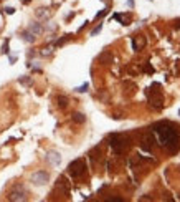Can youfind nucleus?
<instances>
[{"label": "nucleus", "mask_w": 180, "mask_h": 202, "mask_svg": "<svg viewBox=\"0 0 180 202\" xmlns=\"http://www.w3.org/2000/svg\"><path fill=\"white\" fill-rule=\"evenodd\" d=\"M154 133L157 134L159 143L169 152H177L180 149V128L170 121H159L154 124Z\"/></svg>", "instance_id": "1"}, {"label": "nucleus", "mask_w": 180, "mask_h": 202, "mask_svg": "<svg viewBox=\"0 0 180 202\" xmlns=\"http://www.w3.org/2000/svg\"><path fill=\"white\" fill-rule=\"evenodd\" d=\"M86 172V161L84 159H75L73 163H69L68 166V174L73 177V179H79Z\"/></svg>", "instance_id": "2"}, {"label": "nucleus", "mask_w": 180, "mask_h": 202, "mask_svg": "<svg viewBox=\"0 0 180 202\" xmlns=\"http://www.w3.org/2000/svg\"><path fill=\"white\" fill-rule=\"evenodd\" d=\"M145 95L149 98V103L154 110H162L163 108V98H162V93L159 90H152V86L145 90Z\"/></svg>", "instance_id": "3"}, {"label": "nucleus", "mask_w": 180, "mask_h": 202, "mask_svg": "<svg viewBox=\"0 0 180 202\" xmlns=\"http://www.w3.org/2000/svg\"><path fill=\"white\" fill-rule=\"evenodd\" d=\"M109 144H111L112 151L116 152V154H121V152L127 148V143H126V139L122 138L121 134H111L109 136Z\"/></svg>", "instance_id": "4"}, {"label": "nucleus", "mask_w": 180, "mask_h": 202, "mask_svg": "<svg viewBox=\"0 0 180 202\" xmlns=\"http://www.w3.org/2000/svg\"><path fill=\"white\" fill-rule=\"evenodd\" d=\"M27 189L23 184H15L12 187V191L9 192V200H27Z\"/></svg>", "instance_id": "5"}, {"label": "nucleus", "mask_w": 180, "mask_h": 202, "mask_svg": "<svg viewBox=\"0 0 180 202\" xmlns=\"http://www.w3.org/2000/svg\"><path fill=\"white\" fill-rule=\"evenodd\" d=\"M30 179L35 185H45L48 181H50V174H48L46 171H36V172L31 174Z\"/></svg>", "instance_id": "6"}, {"label": "nucleus", "mask_w": 180, "mask_h": 202, "mask_svg": "<svg viewBox=\"0 0 180 202\" xmlns=\"http://www.w3.org/2000/svg\"><path fill=\"white\" fill-rule=\"evenodd\" d=\"M56 189L61 191L64 196H68V194H69V184H68V181H66V177H64V176L58 177V181H56Z\"/></svg>", "instance_id": "7"}, {"label": "nucleus", "mask_w": 180, "mask_h": 202, "mask_svg": "<svg viewBox=\"0 0 180 202\" xmlns=\"http://www.w3.org/2000/svg\"><path fill=\"white\" fill-rule=\"evenodd\" d=\"M45 157H46V161L51 166H60V163H61V156H60V152H56V151H48Z\"/></svg>", "instance_id": "8"}, {"label": "nucleus", "mask_w": 180, "mask_h": 202, "mask_svg": "<svg viewBox=\"0 0 180 202\" xmlns=\"http://www.w3.org/2000/svg\"><path fill=\"white\" fill-rule=\"evenodd\" d=\"M154 144H155V139H154V136H150V134H145V136H144V139H142V149H144V151H152Z\"/></svg>", "instance_id": "9"}, {"label": "nucleus", "mask_w": 180, "mask_h": 202, "mask_svg": "<svg viewBox=\"0 0 180 202\" xmlns=\"http://www.w3.org/2000/svg\"><path fill=\"white\" fill-rule=\"evenodd\" d=\"M71 119L75 121V123H78V124H83V123H86V116L83 114V113H79V111L73 113V114H71Z\"/></svg>", "instance_id": "10"}, {"label": "nucleus", "mask_w": 180, "mask_h": 202, "mask_svg": "<svg viewBox=\"0 0 180 202\" xmlns=\"http://www.w3.org/2000/svg\"><path fill=\"white\" fill-rule=\"evenodd\" d=\"M22 38L25 40V42H28V43H33L35 40H36V35L31 33L30 30H27V32H23V33H22Z\"/></svg>", "instance_id": "11"}, {"label": "nucleus", "mask_w": 180, "mask_h": 202, "mask_svg": "<svg viewBox=\"0 0 180 202\" xmlns=\"http://www.w3.org/2000/svg\"><path fill=\"white\" fill-rule=\"evenodd\" d=\"M28 30H30L31 33H35V35H40L43 32V27H42V23H31V25L28 27Z\"/></svg>", "instance_id": "12"}, {"label": "nucleus", "mask_w": 180, "mask_h": 202, "mask_svg": "<svg viewBox=\"0 0 180 202\" xmlns=\"http://www.w3.org/2000/svg\"><path fill=\"white\" fill-rule=\"evenodd\" d=\"M56 103H58V106L61 108V110H64V108L68 106V98L61 95V96H58V98H56Z\"/></svg>", "instance_id": "13"}, {"label": "nucleus", "mask_w": 180, "mask_h": 202, "mask_svg": "<svg viewBox=\"0 0 180 202\" xmlns=\"http://www.w3.org/2000/svg\"><path fill=\"white\" fill-rule=\"evenodd\" d=\"M112 18L119 20L121 25H129V20H127V18H124V15H121V13H114V15H112Z\"/></svg>", "instance_id": "14"}, {"label": "nucleus", "mask_w": 180, "mask_h": 202, "mask_svg": "<svg viewBox=\"0 0 180 202\" xmlns=\"http://www.w3.org/2000/svg\"><path fill=\"white\" fill-rule=\"evenodd\" d=\"M36 17L38 18H48V10L46 9H38L36 10Z\"/></svg>", "instance_id": "15"}, {"label": "nucleus", "mask_w": 180, "mask_h": 202, "mask_svg": "<svg viewBox=\"0 0 180 202\" xmlns=\"http://www.w3.org/2000/svg\"><path fill=\"white\" fill-rule=\"evenodd\" d=\"M88 88H89V83H83L81 86L75 88V91L76 93H86V91H88Z\"/></svg>", "instance_id": "16"}, {"label": "nucleus", "mask_w": 180, "mask_h": 202, "mask_svg": "<svg viewBox=\"0 0 180 202\" xmlns=\"http://www.w3.org/2000/svg\"><path fill=\"white\" fill-rule=\"evenodd\" d=\"M9 51H10V50H9V38H7L5 42H3V47H2V53H3V55H9Z\"/></svg>", "instance_id": "17"}, {"label": "nucleus", "mask_w": 180, "mask_h": 202, "mask_svg": "<svg viewBox=\"0 0 180 202\" xmlns=\"http://www.w3.org/2000/svg\"><path fill=\"white\" fill-rule=\"evenodd\" d=\"M101 30H103V23H99V25H97V27L94 28V30H93V32H91V37H96V35H97V33H99V32H101Z\"/></svg>", "instance_id": "18"}, {"label": "nucleus", "mask_w": 180, "mask_h": 202, "mask_svg": "<svg viewBox=\"0 0 180 202\" xmlns=\"http://www.w3.org/2000/svg\"><path fill=\"white\" fill-rule=\"evenodd\" d=\"M108 12H109V9H103L101 12H97V13H96V18H103L104 15H108Z\"/></svg>", "instance_id": "19"}, {"label": "nucleus", "mask_w": 180, "mask_h": 202, "mask_svg": "<svg viewBox=\"0 0 180 202\" xmlns=\"http://www.w3.org/2000/svg\"><path fill=\"white\" fill-rule=\"evenodd\" d=\"M18 81L22 83V84H27V86H28V84H31V80L30 78H20Z\"/></svg>", "instance_id": "20"}, {"label": "nucleus", "mask_w": 180, "mask_h": 202, "mask_svg": "<svg viewBox=\"0 0 180 202\" xmlns=\"http://www.w3.org/2000/svg\"><path fill=\"white\" fill-rule=\"evenodd\" d=\"M3 10H5L9 15H13V13H15V9H13V7H5Z\"/></svg>", "instance_id": "21"}, {"label": "nucleus", "mask_w": 180, "mask_h": 202, "mask_svg": "<svg viewBox=\"0 0 180 202\" xmlns=\"http://www.w3.org/2000/svg\"><path fill=\"white\" fill-rule=\"evenodd\" d=\"M50 53H51V47L43 48V51H42V55H43V56H46V55H50Z\"/></svg>", "instance_id": "22"}, {"label": "nucleus", "mask_w": 180, "mask_h": 202, "mask_svg": "<svg viewBox=\"0 0 180 202\" xmlns=\"http://www.w3.org/2000/svg\"><path fill=\"white\" fill-rule=\"evenodd\" d=\"M109 202H122V199H119V197H112V199H108Z\"/></svg>", "instance_id": "23"}, {"label": "nucleus", "mask_w": 180, "mask_h": 202, "mask_svg": "<svg viewBox=\"0 0 180 202\" xmlns=\"http://www.w3.org/2000/svg\"><path fill=\"white\" fill-rule=\"evenodd\" d=\"M127 7H130V9H132V7H134V0H127Z\"/></svg>", "instance_id": "24"}, {"label": "nucleus", "mask_w": 180, "mask_h": 202, "mask_svg": "<svg viewBox=\"0 0 180 202\" xmlns=\"http://www.w3.org/2000/svg\"><path fill=\"white\" fill-rule=\"evenodd\" d=\"M9 60H10V63H15V62H17V56H10Z\"/></svg>", "instance_id": "25"}, {"label": "nucleus", "mask_w": 180, "mask_h": 202, "mask_svg": "<svg viewBox=\"0 0 180 202\" xmlns=\"http://www.w3.org/2000/svg\"><path fill=\"white\" fill-rule=\"evenodd\" d=\"M178 116H180V110H178Z\"/></svg>", "instance_id": "26"}]
</instances>
